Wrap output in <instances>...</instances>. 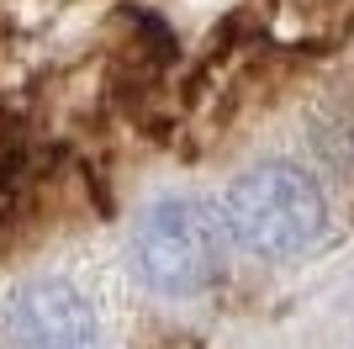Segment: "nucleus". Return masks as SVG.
<instances>
[{
	"label": "nucleus",
	"mask_w": 354,
	"mask_h": 349,
	"mask_svg": "<svg viewBox=\"0 0 354 349\" xmlns=\"http://www.w3.org/2000/svg\"><path fill=\"white\" fill-rule=\"evenodd\" d=\"M222 222H227V238L243 244L249 254H259V260H296L323 238L328 206L307 170L254 164L227 186Z\"/></svg>",
	"instance_id": "1"
},
{
	"label": "nucleus",
	"mask_w": 354,
	"mask_h": 349,
	"mask_svg": "<svg viewBox=\"0 0 354 349\" xmlns=\"http://www.w3.org/2000/svg\"><path fill=\"white\" fill-rule=\"evenodd\" d=\"M227 222L196 196H164L133 228V270L159 296H196L222 276Z\"/></svg>",
	"instance_id": "2"
},
{
	"label": "nucleus",
	"mask_w": 354,
	"mask_h": 349,
	"mask_svg": "<svg viewBox=\"0 0 354 349\" xmlns=\"http://www.w3.org/2000/svg\"><path fill=\"white\" fill-rule=\"evenodd\" d=\"M16 349H101V318L69 280H27L6 302Z\"/></svg>",
	"instance_id": "3"
}]
</instances>
